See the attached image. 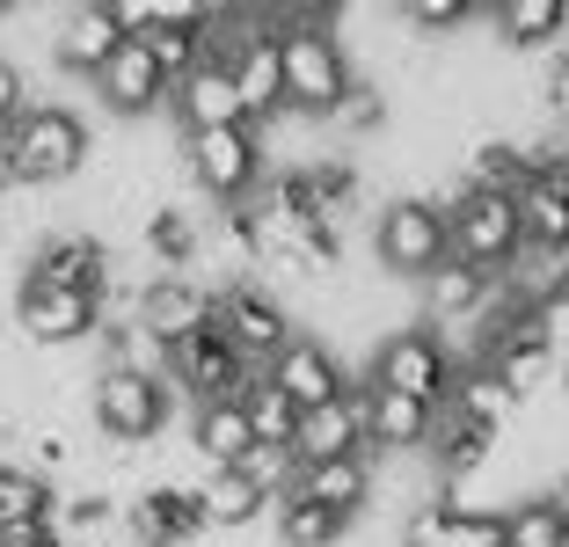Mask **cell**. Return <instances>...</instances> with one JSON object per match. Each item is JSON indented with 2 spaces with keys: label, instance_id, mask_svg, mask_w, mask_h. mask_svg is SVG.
<instances>
[{
  "label": "cell",
  "instance_id": "obj_48",
  "mask_svg": "<svg viewBox=\"0 0 569 547\" xmlns=\"http://www.w3.org/2000/svg\"><path fill=\"white\" fill-rule=\"evenodd\" d=\"M497 547H511V540H497Z\"/></svg>",
  "mask_w": 569,
  "mask_h": 547
},
{
  "label": "cell",
  "instance_id": "obj_12",
  "mask_svg": "<svg viewBox=\"0 0 569 547\" xmlns=\"http://www.w3.org/2000/svg\"><path fill=\"white\" fill-rule=\"evenodd\" d=\"M110 249H102L96 233H51L37 241L30 256V285H51V292H88V299H110Z\"/></svg>",
  "mask_w": 569,
  "mask_h": 547
},
{
  "label": "cell",
  "instance_id": "obj_3",
  "mask_svg": "<svg viewBox=\"0 0 569 547\" xmlns=\"http://www.w3.org/2000/svg\"><path fill=\"white\" fill-rule=\"evenodd\" d=\"M372 256H380L387 278H417L423 285L452 256L446 205H438V198H395V205H380V219H372Z\"/></svg>",
  "mask_w": 569,
  "mask_h": 547
},
{
  "label": "cell",
  "instance_id": "obj_24",
  "mask_svg": "<svg viewBox=\"0 0 569 547\" xmlns=\"http://www.w3.org/2000/svg\"><path fill=\"white\" fill-rule=\"evenodd\" d=\"M190 446H198L204 467H241L256 452L249 409H241V401H198V416H190Z\"/></svg>",
  "mask_w": 569,
  "mask_h": 547
},
{
  "label": "cell",
  "instance_id": "obj_10",
  "mask_svg": "<svg viewBox=\"0 0 569 547\" xmlns=\"http://www.w3.org/2000/svg\"><path fill=\"white\" fill-rule=\"evenodd\" d=\"M212 321L249 365H270L292 336H300L292 315H284V299H270L263 285H227V292H212Z\"/></svg>",
  "mask_w": 569,
  "mask_h": 547
},
{
  "label": "cell",
  "instance_id": "obj_43",
  "mask_svg": "<svg viewBox=\"0 0 569 547\" xmlns=\"http://www.w3.org/2000/svg\"><path fill=\"white\" fill-rule=\"evenodd\" d=\"M0 547H73L59 526H16V533H0Z\"/></svg>",
  "mask_w": 569,
  "mask_h": 547
},
{
  "label": "cell",
  "instance_id": "obj_25",
  "mask_svg": "<svg viewBox=\"0 0 569 547\" xmlns=\"http://www.w3.org/2000/svg\"><path fill=\"white\" fill-rule=\"evenodd\" d=\"M198 504H204V526H212V533H219V526L241 533V526H256V518H263L278 497H263V489H256L241 467H212V475L198 481Z\"/></svg>",
  "mask_w": 569,
  "mask_h": 547
},
{
  "label": "cell",
  "instance_id": "obj_6",
  "mask_svg": "<svg viewBox=\"0 0 569 547\" xmlns=\"http://www.w3.org/2000/svg\"><path fill=\"white\" fill-rule=\"evenodd\" d=\"M372 380L395 387V395H417V401H431V409H446L452 387H460V365H452V350H446L438 329H395L380 344V358H372Z\"/></svg>",
  "mask_w": 569,
  "mask_h": 547
},
{
  "label": "cell",
  "instance_id": "obj_42",
  "mask_svg": "<svg viewBox=\"0 0 569 547\" xmlns=\"http://www.w3.org/2000/svg\"><path fill=\"white\" fill-rule=\"evenodd\" d=\"M110 8V22H118L124 37H147L153 30V0H102Z\"/></svg>",
  "mask_w": 569,
  "mask_h": 547
},
{
  "label": "cell",
  "instance_id": "obj_26",
  "mask_svg": "<svg viewBox=\"0 0 569 547\" xmlns=\"http://www.w3.org/2000/svg\"><path fill=\"white\" fill-rule=\"evenodd\" d=\"M270 526H278V547H343L351 518L315 504V497H300V489H284V497L270 504Z\"/></svg>",
  "mask_w": 569,
  "mask_h": 547
},
{
  "label": "cell",
  "instance_id": "obj_33",
  "mask_svg": "<svg viewBox=\"0 0 569 547\" xmlns=\"http://www.w3.org/2000/svg\"><path fill=\"white\" fill-rule=\"evenodd\" d=\"M482 365L526 401V395H540V387L555 380V344H497V350H482Z\"/></svg>",
  "mask_w": 569,
  "mask_h": 547
},
{
  "label": "cell",
  "instance_id": "obj_22",
  "mask_svg": "<svg viewBox=\"0 0 569 547\" xmlns=\"http://www.w3.org/2000/svg\"><path fill=\"white\" fill-rule=\"evenodd\" d=\"M372 452H343V460H315V467H300L292 475V489L300 497H315V504H329V511H343V518H358L372 504Z\"/></svg>",
  "mask_w": 569,
  "mask_h": 547
},
{
  "label": "cell",
  "instance_id": "obj_7",
  "mask_svg": "<svg viewBox=\"0 0 569 547\" xmlns=\"http://www.w3.org/2000/svg\"><path fill=\"white\" fill-rule=\"evenodd\" d=\"M190 176L204 198L249 205L263 182V132L256 125H219V132H190Z\"/></svg>",
  "mask_w": 569,
  "mask_h": 547
},
{
  "label": "cell",
  "instance_id": "obj_47",
  "mask_svg": "<svg viewBox=\"0 0 569 547\" xmlns=\"http://www.w3.org/2000/svg\"><path fill=\"white\" fill-rule=\"evenodd\" d=\"M8 8H16V0H0V16H8Z\"/></svg>",
  "mask_w": 569,
  "mask_h": 547
},
{
  "label": "cell",
  "instance_id": "obj_30",
  "mask_svg": "<svg viewBox=\"0 0 569 547\" xmlns=\"http://www.w3.org/2000/svg\"><path fill=\"white\" fill-rule=\"evenodd\" d=\"M489 446H497V431H482V424H468V416H452V409H438V431H431V452H438V475H446V481L475 475V467L489 460Z\"/></svg>",
  "mask_w": 569,
  "mask_h": 547
},
{
  "label": "cell",
  "instance_id": "obj_19",
  "mask_svg": "<svg viewBox=\"0 0 569 547\" xmlns=\"http://www.w3.org/2000/svg\"><path fill=\"white\" fill-rule=\"evenodd\" d=\"M343 452H372L366 446V409H358V395H336V401H321V409H300L292 460L315 467V460H343Z\"/></svg>",
  "mask_w": 569,
  "mask_h": 547
},
{
  "label": "cell",
  "instance_id": "obj_13",
  "mask_svg": "<svg viewBox=\"0 0 569 547\" xmlns=\"http://www.w3.org/2000/svg\"><path fill=\"white\" fill-rule=\"evenodd\" d=\"M358 409H366V446L372 452H423L438 431V409L417 395H395V387L366 380L358 387Z\"/></svg>",
  "mask_w": 569,
  "mask_h": 547
},
{
  "label": "cell",
  "instance_id": "obj_35",
  "mask_svg": "<svg viewBox=\"0 0 569 547\" xmlns=\"http://www.w3.org/2000/svg\"><path fill=\"white\" fill-rule=\"evenodd\" d=\"M526 176H533V153H526L519 139H482V147L468 153L475 190H526Z\"/></svg>",
  "mask_w": 569,
  "mask_h": 547
},
{
  "label": "cell",
  "instance_id": "obj_39",
  "mask_svg": "<svg viewBox=\"0 0 569 547\" xmlns=\"http://www.w3.org/2000/svg\"><path fill=\"white\" fill-rule=\"evenodd\" d=\"M212 0H153V30H204Z\"/></svg>",
  "mask_w": 569,
  "mask_h": 547
},
{
  "label": "cell",
  "instance_id": "obj_45",
  "mask_svg": "<svg viewBox=\"0 0 569 547\" xmlns=\"http://www.w3.org/2000/svg\"><path fill=\"white\" fill-rule=\"evenodd\" d=\"M555 387H562V401H569V358H555Z\"/></svg>",
  "mask_w": 569,
  "mask_h": 547
},
{
  "label": "cell",
  "instance_id": "obj_2",
  "mask_svg": "<svg viewBox=\"0 0 569 547\" xmlns=\"http://www.w3.org/2000/svg\"><path fill=\"white\" fill-rule=\"evenodd\" d=\"M446 227H452V256L489 270V278H503V270L526 256L519 190H475V182H460L446 198Z\"/></svg>",
  "mask_w": 569,
  "mask_h": 547
},
{
  "label": "cell",
  "instance_id": "obj_9",
  "mask_svg": "<svg viewBox=\"0 0 569 547\" xmlns=\"http://www.w3.org/2000/svg\"><path fill=\"white\" fill-rule=\"evenodd\" d=\"M263 365H249L227 336H219V321L212 329H198V336H183V344L168 350V380L183 387L190 401H241V387L256 380Z\"/></svg>",
  "mask_w": 569,
  "mask_h": 547
},
{
  "label": "cell",
  "instance_id": "obj_38",
  "mask_svg": "<svg viewBox=\"0 0 569 547\" xmlns=\"http://www.w3.org/2000/svg\"><path fill=\"white\" fill-rule=\"evenodd\" d=\"M380 117H387V102L372 96V88H351L343 110H336V125H343V132H380Z\"/></svg>",
  "mask_w": 569,
  "mask_h": 547
},
{
  "label": "cell",
  "instance_id": "obj_41",
  "mask_svg": "<svg viewBox=\"0 0 569 547\" xmlns=\"http://www.w3.org/2000/svg\"><path fill=\"white\" fill-rule=\"evenodd\" d=\"M540 96H548V117H555V125L569 132V51H562V59L548 67V81H540Z\"/></svg>",
  "mask_w": 569,
  "mask_h": 547
},
{
  "label": "cell",
  "instance_id": "obj_27",
  "mask_svg": "<svg viewBox=\"0 0 569 547\" xmlns=\"http://www.w3.org/2000/svg\"><path fill=\"white\" fill-rule=\"evenodd\" d=\"M51 518H59V489H51L37 467L0 460V533H16V526H51Z\"/></svg>",
  "mask_w": 569,
  "mask_h": 547
},
{
  "label": "cell",
  "instance_id": "obj_4",
  "mask_svg": "<svg viewBox=\"0 0 569 547\" xmlns=\"http://www.w3.org/2000/svg\"><path fill=\"white\" fill-rule=\"evenodd\" d=\"M88 424L110 446H147L168 424V380L161 372H132V365H102L88 387Z\"/></svg>",
  "mask_w": 569,
  "mask_h": 547
},
{
  "label": "cell",
  "instance_id": "obj_11",
  "mask_svg": "<svg viewBox=\"0 0 569 547\" xmlns=\"http://www.w3.org/2000/svg\"><path fill=\"white\" fill-rule=\"evenodd\" d=\"M16 329L30 336L37 350H73L102 329V299L88 292H51V285H30L22 278V299H16Z\"/></svg>",
  "mask_w": 569,
  "mask_h": 547
},
{
  "label": "cell",
  "instance_id": "obj_5",
  "mask_svg": "<svg viewBox=\"0 0 569 547\" xmlns=\"http://www.w3.org/2000/svg\"><path fill=\"white\" fill-rule=\"evenodd\" d=\"M8 147H16V168H22V190H51V182L81 176L88 161V125L59 102H30V110L8 125Z\"/></svg>",
  "mask_w": 569,
  "mask_h": 547
},
{
  "label": "cell",
  "instance_id": "obj_44",
  "mask_svg": "<svg viewBox=\"0 0 569 547\" xmlns=\"http://www.w3.org/2000/svg\"><path fill=\"white\" fill-rule=\"evenodd\" d=\"M8 190H22V168H16V147H8V132H0V198Z\"/></svg>",
  "mask_w": 569,
  "mask_h": 547
},
{
  "label": "cell",
  "instance_id": "obj_31",
  "mask_svg": "<svg viewBox=\"0 0 569 547\" xmlns=\"http://www.w3.org/2000/svg\"><path fill=\"white\" fill-rule=\"evenodd\" d=\"M147 256L161 263V278H183L190 256H198V219L183 205H153L147 212Z\"/></svg>",
  "mask_w": 569,
  "mask_h": 547
},
{
  "label": "cell",
  "instance_id": "obj_32",
  "mask_svg": "<svg viewBox=\"0 0 569 547\" xmlns=\"http://www.w3.org/2000/svg\"><path fill=\"white\" fill-rule=\"evenodd\" d=\"M503 540L511 547H569V504L562 497H526L503 511Z\"/></svg>",
  "mask_w": 569,
  "mask_h": 547
},
{
  "label": "cell",
  "instance_id": "obj_16",
  "mask_svg": "<svg viewBox=\"0 0 569 547\" xmlns=\"http://www.w3.org/2000/svg\"><path fill=\"white\" fill-rule=\"evenodd\" d=\"M88 88H96V102L110 117H147V110H161V102H168V73L153 67V51L139 44V37H124V44L110 51V67H102Z\"/></svg>",
  "mask_w": 569,
  "mask_h": 547
},
{
  "label": "cell",
  "instance_id": "obj_36",
  "mask_svg": "<svg viewBox=\"0 0 569 547\" xmlns=\"http://www.w3.org/2000/svg\"><path fill=\"white\" fill-rule=\"evenodd\" d=\"M139 44L153 51V67L168 73V88H176V81H183V73L204 59V30H147Z\"/></svg>",
  "mask_w": 569,
  "mask_h": 547
},
{
  "label": "cell",
  "instance_id": "obj_15",
  "mask_svg": "<svg viewBox=\"0 0 569 547\" xmlns=\"http://www.w3.org/2000/svg\"><path fill=\"white\" fill-rule=\"evenodd\" d=\"M168 102H176V125H183V132L249 125V110H241V88H234V67H227V59H198L183 81L168 88Z\"/></svg>",
  "mask_w": 569,
  "mask_h": 547
},
{
  "label": "cell",
  "instance_id": "obj_46",
  "mask_svg": "<svg viewBox=\"0 0 569 547\" xmlns=\"http://www.w3.org/2000/svg\"><path fill=\"white\" fill-rule=\"evenodd\" d=\"M482 8H489V16H497V8H503V0H482Z\"/></svg>",
  "mask_w": 569,
  "mask_h": 547
},
{
  "label": "cell",
  "instance_id": "obj_14",
  "mask_svg": "<svg viewBox=\"0 0 569 547\" xmlns=\"http://www.w3.org/2000/svg\"><path fill=\"white\" fill-rule=\"evenodd\" d=\"M263 372H270V387H284V401H292V409H321V401L351 395L343 365H336V350L321 344V336H292V344L263 365Z\"/></svg>",
  "mask_w": 569,
  "mask_h": 547
},
{
  "label": "cell",
  "instance_id": "obj_1",
  "mask_svg": "<svg viewBox=\"0 0 569 547\" xmlns=\"http://www.w3.org/2000/svg\"><path fill=\"white\" fill-rule=\"evenodd\" d=\"M278 59H284V102L300 117H336L343 96L358 88L351 51L329 22H284L278 30Z\"/></svg>",
  "mask_w": 569,
  "mask_h": 547
},
{
  "label": "cell",
  "instance_id": "obj_23",
  "mask_svg": "<svg viewBox=\"0 0 569 547\" xmlns=\"http://www.w3.org/2000/svg\"><path fill=\"white\" fill-rule=\"evenodd\" d=\"M489 299H497V278L475 263H460V256H446V263L423 278V307H431V321H482Z\"/></svg>",
  "mask_w": 569,
  "mask_h": 547
},
{
  "label": "cell",
  "instance_id": "obj_21",
  "mask_svg": "<svg viewBox=\"0 0 569 547\" xmlns=\"http://www.w3.org/2000/svg\"><path fill=\"white\" fill-rule=\"evenodd\" d=\"M118 44H124V30L110 22V8H102V0H81V8L59 22V37H51V59H59L67 73H81V81H96Z\"/></svg>",
  "mask_w": 569,
  "mask_h": 547
},
{
  "label": "cell",
  "instance_id": "obj_18",
  "mask_svg": "<svg viewBox=\"0 0 569 547\" xmlns=\"http://www.w3.org/2000/svg\"><path fill=\"white\" fill-rule=\"evenodd\" d=\"M204 504H198V481H161L132 504V540L139 547H183V540H204Z\"/></svg>",
  "mask_w": 569,
  "mask_h": 547
},
{
  "label": "cell",
  "instance_id": "obj_37",
  "mask_svg": "<svg viewBox=\"0 0 569 547\" xmlns=\"http://www.w3.org/2000/svg\"><path fill=\"white\" fill-rule=\"evenodd\" d=\"M395 8H402V22H417V30L438 37V30H460L482 0H395Z\"/></svg>",
  "mask_w": 569,
  "mask_h": 547
},
{
  "label": "cell",
  "instance_id": "obj_40",
  "mask_svg": "<svg viewBox=\"0 0 569 547\" xmlns=\"http://www.w3.org/2000/svg\"><path fill=\"white\" fill-rule=\"evenodd\" d=\"M22 110H30V102H22V67L8 59V51H0V132H8Z\"/></svg>",
  "mask_w": 569,
  "mask_h": 547
},
{
  "label": "cell",
  "instance_id": "obj_34",
  "mask_svg": "<svg viewBox=\"0 0 569 547\" xmlns=\"http://www.w3.org/2000/svg\"><path fill=\"white\" fill-rule=\"evenodd\" d=\"M241 409H249L256 446H292V431H300V409L284 401V387H270V372H256V380L241 387Z\"/></svg>",
  "mask_w": 569,
  "mask_h": 547
},
{
  "label": "cell",
  "instance_id": "obj_17",
  "mask_svg": "<svg viewBox=\"0 0 569 547\" xmlns=\"http://www.w3.org/2000/svg\"><path fill=\"white\" fill-rule=\"evenodd\" d=\"M497 540H503V511H482V504L460 497L417 504L402 526V547H497Z\"/></svg>",
  "mask_w": 569,
  "mask_h": 547
},
{
  "label": "cell",
  "instance_id": "obj_29",
  "mask_svg": "<svg viewBox=\"0 0 569 547\" xmlns=\"http://www.w3.org/2000/svg\"><path fill=\"white\" fill-rule=\"evenodd\" d=\"M569 30V0H503L497 8V37L511 51H540Z\"/></svg>",
  "mask_w": 569,
  "mask_h": 547
},
{
  "label": "cell",
  "instance_id": "obj_20",
  "mask_svg": "<svg viewBox=\"0 0 569 547\" xmlns=\"http://www.w3.org/2000/svg\"><path fill=\"white\" fill-rule=\"evenodd\" d=\"M132 315L147 321L168 350H176L183 336L212 329V292H204V285H190V278H153V285H139V307H132Z\"/></svg>",
  "mask_w": 569,
  "mask_h": 547
},
{
  "label": "cell",
  "instance_id": "obj_28",
  "mask_svg": "<svg viewBox=\"0 0 569 547\" xmlns=\"http://www.w3.org/2000/svg\"><path fill=\"white\" fill-rule=\"evenodd\" d=\"M446 409H452V416H468V424H482V431H503V424L519 416V395H511V387H503L489 365H468Z\"/></svg>",
  "mask_w": 569,
  "mask_h": 547
},
{
  "label": "cell",
  "instance_id": "obj_8",
  "mask_svg": "<svg viewBox=\"0 0 569 547\" xmlns=\"http://www.w3.org/2000/svg\"><path fill=\"white\" fill-rule=\"evenodd\" d=\"M533 176L519 190V227H526V256H555L569 263V153L555 147H526Z\"/></svg>",
  "mask_w": 569,
  "mask_h": 547
}]
</instances>
